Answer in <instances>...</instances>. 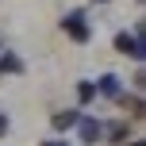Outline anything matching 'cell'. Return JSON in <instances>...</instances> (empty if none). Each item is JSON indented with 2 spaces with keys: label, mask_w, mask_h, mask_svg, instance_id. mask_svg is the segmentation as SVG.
<instances>
[{
  "label": "cell",
  "mask_w": 146,
  "mask_h": 146,
  "mask_svg": "<svg viewBox=\"0 0 146 146\" xmlns=\"http://www.w3.org/2000/svg\"><path fill=\"white\" fill-rule=\"evenodd\" d=\"M115 50H119V54H131L135 62H142V54H146V42H142V23L131 31V35H127V31H119V35H115Z\"/></svg>",
  "instance_id": "1"
},
{
  "label": "cell",
  "mask_w": 146,
  "mask_h": 146,
  "mask_svg": "<svg viewBox=\"0 0 146 146\" xmlns=\"http://www.w3.org/2000/svg\"><path fill=\"white\" fill-rule=\"evenodd\" d=\"M62 27H66V35L69 38H77V42H88V23H85V12H69L66 19H62Z\"/></svg>",
  "instance_id": "2"
},
{
  "label": "cell",
  "mask_w": 146,
  "mask_h": 146,
  "mask_svg": "<svg viewBox=\"0 0 146 146\" xmlns=\"http://www.w3.org/2000/svg\"><path fill=\"white\" fill-rule=\"evenodd\" d=\"M77 119H81V111L66 108V111H54V115H50V123H54V131H69V127H77Z\"/></svg>",
  "instance_id": "3"
},
{
  "label": "cell",
  "mask_w": 146,
  "mask_h": 146,
  "mask_svg": "<svg viewBox=\"0 0 146 146\" xmlns=\"http://www.w3.org/2000/svg\"><path fill=\"white\" fill-rule=\"evenodd\" d=\"M77 127H81V142H100V135H104V127L96 119H77Z\"/></svg>",
  "instance_id": "4"
},
{
  "label": "cell",
  "mask_w": 146,
  "mask_h": 146,
  "mask_svg": "<svg viewBox=\"0 0 146 146\" xmlns=\"http://www.w3.org/2000/svg\"><path fill=\"white\" fill-rule=\"evenodd\" d=\"M96 92H104V96H119V77H115V73H104L100 85H96Z\"/></svg>",
  "instance_id": "5"
},
{
  "label": "cell",
  "mask_w": 146,
  "mask_h": 146,
  "mask_svg": "<svg viewBox=\"0 0 146 146\" xmlns=\"http://www.w3.org/2000/svg\"><path fill=\"white\" fill-rule=\"evenodd\" d=\"M104 135H108L111 142H119V139H127V123H108V127H104Z\"/></svg>",
  "instance_id": "6"
},
{
  "label": "cell",
  "mask_w": 146,
  "mask_h": 146,
  "mask_svg": "<svg viewBox=\"0 0 146 146\" xmlns=\"http://www.w3.org/2000/svg\"><path fill=\"white\" fill-rule=\"evenodd\" d=\"M77 96H81V100H92V96H96V85H88V81H81V85H77Z\"/></svg>",
  "instance_id": "7"
},
{
  "label": "cell",
  "mask_w": 146,
  "mask_h": 146,
  "mask_svg": "<svg viewBox=\"0 0 146 146\" xmlns=\"http://www.w3.org/2000/svg\"><path fill=\"white\" fill-rule=\"evenodd\" d=\"M123 104H127V108H131V115H135V119L142 115V96H131V100H127V96H123Z\"/></svg>",
  "instance_id": "8"
},
{
  "label": "cell",
  "mask_w": 146,
  "mask_h": 146,
  "mask_svg": "<svg viewBox=\"0 0 146 146\" xmlns=\"http://www.w3.org/2000/svg\"><path fill=\"white\" fill-rule=\"evenodd\" d=\"M0 69H12V73H15V69H19V62H15V58H0Z\"/></svg>",
  "instance_id": "9"
},
{
  "label": "cell",
  "mask_w": 146,
  "mask_h": 146,
  "mask_svg": "<svg viewBox=\"0 0 146 146\" xmlns=\"http://www.w3.org/2000/svg\"><path fill=\"white\" fill-rule=\"evenodd\" d=\"M0 135H8V115L0 111Z\"/></svg>",
  "instance_id": "10"
},
{
  "label": "cell",
  "mask_w": 146,
  "mask_h": 146,
  "mask_svg": "<svg viewBox=\"0 0 146 146\" xmlns=\"http://www.w3.org/2000/svg\"><path fill=\"white\" fill-rule=\"evenodd\" d=\"M42 146H69V142H42Z\"/></svg>",
  "instance_id": "11"
},
{
  "label": "cell",
  "mask_w": 146,
  "mask_h": 146,
  "mask_svg": "<svg viewBox=\"0 0 146 146\" xmlns=\"http://www.w3.org/2000/svg\"><path fill=\"white\" fill-rule=\"evenodd\" d=\"M135 146H142V142H135Z\"/></svg>",
  "instance_id": "12"
},
{
  "label": "cell",
  "mask_w": 146,
  "mask_h": 146,
  "mask_svg": "<svg viewBox=\"0 0 146 146\" xmlns=\"http://www.w3.org/2000/svg\"><path fill=\"white\" fill-rule=\"evenodd\" d=\"M139 4H142V0H139Z\"/></svg>",
  "instance_id": "13"
}]
</instances>
